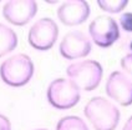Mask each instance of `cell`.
I'll return each instance as SVG.
<instances>
[{
  "mask_svg": "<svg viewBox=\"0 0 132 130\" xmlns=\"http://www.w3.org/2000/svg\"><path fill=\"white\" fill-rule=\"evenodd\" d=\"M0 130H11L10 120L3 114H0Z\"/></svg>",
  "mask_w": 132,
  "mask_h": 130,
  "instance_id": "2e32d148",
  "label": "cell"
},
{
  "mask_svg": "<svg viewBox=\"0 0 132 130\" xmlns=\"http://www.w3.org/2000/svg\"><path fill=\"white\" fill-rule=\"evenodd\" d=\"M130 49L132 50V40H131V43H130Z\"/></svg>",
  "mask_w": 132,
  "mask_h": 130,
  "instance_id": "ac0fdd59",
  "label": "cell"
},
{
  "mask_svg": "<svg viewBox=\"0 0 132 130\" xmlns=\"http://www.w3.org/2000/svg\"><path fill=\"white\" fill-rule=\"evenodd\" d=\"M35 130H46V129H35Z\"/></svg>",
  "mask_w": 132,
  "mask_h": 130,
  "instance_id": "d6986e66",
  "label": "cell"
},
{
  "mask_svg": "<svg viewBox=\"0 0 132 130\" xmlns=\"http://www.w3.org/2000/svg\"><path fill=\"white\" fill-rule=\"evenodd\" d=\"M34 75V63L26 54H16L5 59L0 65V78L11 88H20Z\"/></svg>",
  "mask_w": 132,
  "mask_h": 130,
  "instance_id": "7a4b0ae2",
  "label": "cell"
},
{
  "mask_svg": "<svg viewBox=\"0 0 132 130\" xmlns=\"http://www.w3.org/2000/svg\"><path fill=\"white\" fill-rule=\"evenodd\" d=\"M56 14L64 25L76 26L87 20L91 14V9L85 0H67L57 8Z\"/></svg>",
  "mask_w": 132,
  "mask_h": 130,
  "instance_id": "30bf717a",
  "label": "cell"
},
{
  "mask_svg": "<svg viewBox=\"0 0 132 130\" xmlns=\"http://www.w3.org/2000/svg\"><path fill=\"white\" fill-rule=\"evenodd\" d=\"M120 25L121 28L127 31V33H132V13H125V14L121 15L120 18Z\"/></svg>",
  "mask_w": 132,
  "mask_h": 130,
  "instance_id": "5bb4252c",
  "label": "cell"
},
{
  "mask_svg": "<svg viewBox=\"0 0 132 130\" xmlns=\"http://www.w3.org/2000/svg\"><path fill=\"white\" fill-rule=\"evenodd\" d=\"M127 0H98L97 5L102 9L103 11H107L111 14H117L122 11L127 6Z\"/></svg>",
  "mask_w": 132,
  "mask_h": 130,
  "instance_id": "4fadbf2b",
  "label": "cell"
},
{
  "mask_svg": "<svg viewBox=\"0 0 132 130\" xmlns=\"http://www.w3.org/2000/svg\"><path fill=\"white\" fill-rule=\"evenodd\" d=\"M88 34L97 46L106 49L120 39V28L115 19L106 15H100L90 23Z\"/></svg>",
  "mask_w": 132,
  "mask_h": 130,
  "instance_id": "8992f818",
  "label": "cell"
},
{
  "mask_svg": "<svg viewBox=\"0 0 132 130\" xmlns=\"http://www.w3.org/2000/svg\"><path fill=\"white\" fill-rule=\"evenodd\" d=\"M18 45V35L7 25L0 23V58L11 53Z\"/></svg>",
  "mask_w": 132,
  "mask_h": 130,
  "instance_id": "8fae6325",
  "label": "cell"
},
{
  "mask_svg": "<svg viewBox=\"0 0 132 130\" xmlns=\"http://www.w3.org/2000/svg\"><path fill=\"white\" fill-rule=\"evenodd\" d=\"M122 130H132V115L127 119V121L125 123V125H123Z\"/></svg>",
  "mask_w": 132,
  "mask_h": 130,
  "instance_id": "e0dca14e",
  "label": "cell"
},
{
  "mask_svg": "<svg viewBox=\"0 0 132 130\" xmlns=\"http://www.w3.org/2000/svg\"><path fill=\"white\" fill-rule=\"evenodd\" d=\"M46 98L49 104L57 110H67L73 108L80 101V89L71 80L59 78L52 80L47 86Z\"/></svg>",
  "mask_w": 132,
  "mask_h": 130,
  "instance_id": "277c9868",
  "label": "cell"
},
{
  "mask_svg": "<svg viewBox=\"0 0 132 130\" xmlns=\"http://www.w3.org/2000/svg\"><path fill=\"white\" fill-rule=\"evenodd\" d=\"M84 114L95 130H115L121 118L117 106L102 96L90 99L84 108Z\"/></svg>",
  "mask_w": 132,
  "mask_h": 130,
  "instance_id": "6da1fadb",
  "label": "cell"
},
{
  "mask_svg": "<svg viewBox=\"0 0 132 130\" xmlns=\"http://www.w3.org/2000/svg\"><path fill=\"white\" fill-rule=\"evenodd\" d=\"M56 130H88V128L80 116L67 115L57 121Z\"/></svg>",
  "mask_w": 132,
  "mask_h": 130,
  "instance_id": "7c38bea8",
  "label": "cell"
},
{
  "mask_svg": "<svg viewBox=\"0 0 132 130\" xmlns=\"http://www.w3.org/2000/svg\"><path fill=\"white\" fill-rule=\"evenodd\" d=\"M107 96L122 106L132 105V80L122 71H113L106 81Z\"/></svg>",
  "mask_w": 132,
  "mask_h": 130,
  "instance_id": "ba28073f",
  "label": "cell"
},
{
  "mask_svg": "<svg viewBox=\"0 0 132 130\" xmlns=\"http://www.w3.org/2000/svg\"><path fill=\"white\" fill-rule=\"evenodd\" d=\"M66 74L80 90L92 91L100 85L103 75L102 65L96 60H81L67 66Z\"/></svg>",
  "mask_w": 132,
  "mask_h": 130,
  "instance_id": "3957f363",
  "label": "cell"
},
{
  "mask_svg": "<svg viewBox=\"0 0 132 130\" xmlns=\"http://www.w3.org/2000/svg\"><path fill=\"white\" fill-rule=\"evenodd\" d=\"M36 13L37 3L34 0H10L3 6V16L16 26L26 25Z\"/></svg>",
  "mask_w": 132,
  "mask_h": 130,
  "instance_id": "9c48e42d",
  "label": "cell"
},
{
  "mask_svg": "<svg viewBox=\"0 0 132 130\" xmlns=\"http://www.w3.org/2000/svg\"><path fill=\"white\" fill-rule=\"evenodd\" d=\"M121 68L132 78V54H127L121 59Z\"/></svg>",
  "mask_w": 132,
  "mask_h": 130,
  "instance_id": "9a60e30c",
  "label": "cell"
},
{
  "mask_svg": "<svg viewBox=\"0 0 132 130\" xmlns=\"http://www.w3.org/2000/svg\"><path fill=\"white\" fill-rule=\"evenodd\" d=\"M59 38L57 24L50 18L39 19L29 30L28 41L35 50L47 51L55 45Z\"/></svg>",
  "mask_w": 132,
  "mask_h": 130,
  "instance_id": "5b68a950",
  "label": "cell"
},
{
  "mask_svg": "<svg viewBox=\"0 0 132 130\" xmlns=\"http://www.w3.org/2000/svg\"><path fill=\"white\" fill-rule=\"evenodd\" d=\"M92 50V45L87 36L80 30L69 31L61 40L59 51L66 60H76L87 56Z\"/></svg>",
  "mask_w": 132,
  "mask_h": 130,
  "instance_id": "52a82bcc",
  "label": "cell"
}]
</instances>
